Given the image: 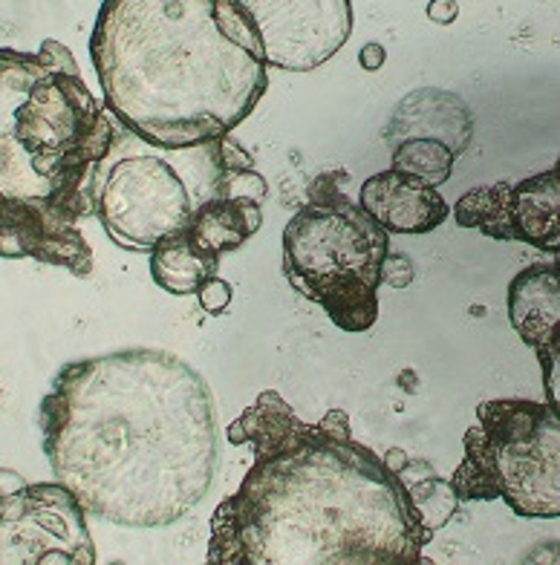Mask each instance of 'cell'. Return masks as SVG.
<instances>
[{
    "instance_id": "6da1fadb",
    "label": "cell",
    "mask_w": 560,
    "mask_h": 565,
    "mask_svg": "<svg viewBox=\"0 0 560 565\" xmlns=\"http://www.w3.org/2000/svg\"><path fill=\"white\" fill-rule=\"evenodd\" d=\"M252 447V468L211 513L214 565H425L408 484L352 439L344 409L300 422L263 390L229 427Z\"/></svg>"
},
{
    "instance_id": "7a4b0ae2",
    "label": "cell",
    "mask_w": 560,
    "mask_h": 565,
    "mask_svg": "<svg viewBox=\"0 0 560 565\" xmlns=\"http://www.w3.org/2000/svg\"><path fill=\"white\" fill-rule=\"evenodd\" d=\"M55 482L98 520L162 529L200 505L218 470V407L165 350L70 361L38 407Z\"/></svg>"
},
{
    "instance_id": "3957f363",
    "label": "cell",
    "mask_w": 560,
    "mask_h": 565,
    "mask_svg": "<svg viewBox=\"0 0 560 565\" xmlns=\"http://www.w3.org/2000/svg\"><path fill=\"white\" fill-rule=\"evenodd\" d=\"M91 58L113 119L165 150L232 136L270 89L261 38L234 0H105Z\"/></svg>"
},
{
    "instance_id": "277c9868",
    "label": "cell",
    "mask_w": 560,
    "mask_h": 565,
    "mask_svg": "<svg viewBox=\"0 0 560 565\" xmlns=\"http://www.w3.org/2000/svg\"><path fill=\"white\" fill-rule=\"evenodd\" d=\"M119 121L84 84L67 46H0V257L93 275L82 223Z\"/></svg>"
},
{
    "instance_id": "5b68a950",
    "label": "cell",
    "mask_w": 560,
    "mask_h": 565,
    "mask_svg": "<svg viewBox=\"0 0 560 565\" xmlns=\"http://www.w3.org/2000/svg\"><path fill=\"white\" fill-rule=\"evenodd\" d=\"M266 194V179L232 136L186 150L154 148L139 139V148H127L102 164L93 214L119 248L154 252L165 239L186 234L197 209L214 196H257L263 202Z\"/></svg>"
},
{
    "instance_id": "8992f818",
    "label": "cell",
    "mask_w": 560,
    "mask_h": 565,
    "mask_svg": "<svg viewBox=\"0 0 560 565\" xmlns=\"http://www.w3.org/2000/svg\"><path fill=\"white\" fill-rule=\"evenodd\" d=\"M344 171L309 185L307 202L284 228V277L300 298L321 306L344 332H367L379 320V289L390 234L344 194Z\"/></svg>"
},
{
    "instance_id": "52a82bcc",
    "label": "cell",
    "mask_w": 560,
    "mask_h": 565,
    "mask_svg": "<svg viewBox=\"0 0 560 565\" xmlns=\"http://www.w3.org/2000/svg\"><path fill=\"white\" fill-rule=\"evenodd\" d=\"M459 502L503 499L517 516H560V407L531 398H492L463 439L454 470Z\"/></svg>"
},
{
    "instance_id": "ba28073f",
    "label": "cell",
    "mask_w": 560,
    "mask_h": 565,
    "mask_svg": "<svg viewBox=\"0 0 560 565\" xmlns=\"http://www.w3.org/2000/svg\"><path fill=\"white\" fill-rule=\"evenodd\" d=\"M0 565H96L82 502L59 482L0 499Z\"/></svg>"
},
{
    "instance_id": "9c48e42d",
    "label": "cell",
    "mask_w": 560,
    "mask_h": 565,
    "mask_svg": "<svg viewBox=\"0 0 560 565\" xmlns=\"http://www.w3.org/2000/svg\"><path fill=\"white\" fill-rule=\"evenodd\" d=\"M261 38L263 58L286 73H313L352 35V0H234Z\"/></svg>"
},
{
    "instance_id": "30bf717a",
    "label": "cell",
    "mask_w": 560,
    "mask_h": 565,
    "mask_svg": "<svg viewBox=\"0 0 560 565\" xmlns=\"http://www.w3.org/2000/svg\"><path fill=\"white\" fill-rule=\"evenodd\" d=\"M459 228L560 254V159L520 182L471 188L454 205Z\"/></svg>"
},
{
    "instance_id": "8fae6325",
    "label": "cell",
    "mask_w": 560,
    "mask_h": 565,
    "mask_svg": "<svg viewBox=\"0 0 560 565\" xmlns=\"http://www.w3.org/2000/svg\"><path fill=\"white\" fill-rule=\"evenodd\" d=\"M359 205L388 234H431L451 214L440 188L397 168L367 179L361 185Z\"/></svg>"
},
{
    "instance_id": "7c38bea8",
    "label": "cell",
    "mask_w": 560,
    "mask_h": 565,
    "mask_svg": "<svg viewBox=\"0 0 560 565\" xmlns=\"http://www.w3.org/2000/svg\"><path fill=\"white\" fill-rule=\"evenodd\" d=\"M471 134H474V119L463 98L448 89L425 87L399 102L384 139L390 141V148L408 139H436L448 145L456 157H463L471 145Z\"/></svg>"
},
{
    "instance_id": "4fadbf2b",
    "label": "cell",
    "mask_w": 560,
    "mask_h": 565,
    "mask_svg": "<svg viewBox=\"0 0 560 565\" xmlns=\"http://www.w3.org/2000/svg\"><path fill=\"white\" fill-rule=\"evenodd\" d=\"M508 320L529 350L540 352L560 327V257L531 263L508 282Z\"/></svg>"
},
{
    "instance_id": "5bb4252c",
    "label": "cell",
    "mask_w": 560,
    "mask_h": 565,
    "mask_svg": "<svg viewBox=\"0 0 560 565\" xmlns=\"http://www.w3.org/2000/svg\"><path fill=\"white\" fill-rule=\"evenodd\" d=\"M263 202L257 196H214L188 225V237L214 252L218 257L234 252L261 231Z\"/></svg>"
},
{
    "instance_id": "9a60e30c",
    "label": "cell",
    "mask_w": 560,
    "mask_h": 565,
    "mask_svg": "<svg viewBox=\"0 0 560 565\" xmlns=\"http://www.w3.org/2000/svg\"><path fill=\"white\" fill-rule=\"evenodd\" d=\"M218 254L188 234L165 239L150 252V275L168 295H200L202 286L218 277Z\"/></svg>"
},
{
    "instance_id": "2e32d148",
    "label": "cell",
    "mask_w": 560,
    "mask_h": 565,
    "mask_svg": "<svg viewBox=\"0 0 560 565\" xmlns=\"http://www.w3.org/2000/svg\"><path fill=\"white\" fill-rule=\"evenodd\" d=\"M456 153L436 139H408L393 148V159L390 168L397 171L413 173V177L425 179L427 185L440 188L442 182H448L451 171H454Z\"/></svg>"
},
{
    "instance_id": "e0dca14e",
    "label": "cell",
    "mask_w": 560,
    "mask_h": 565,
    "mask_svg": "<svg viewBox=\"0 0 560 565\" xmlns=\"http://www.w3.org/2000/svg\"><path fill=\"white\" fill-rule=\"evenodd\" d=\"M408 493H411L413 511L419 516V525L431 540L440 529H445L451 520H454L456 508H459V497L454 491V482H445L440 477L419 479L416 484H408Z\"/></svg>"
},
{
    "instance_id": "ac0fdd59",
    "label": "cell",
    "mask_w": 560,
    "mask_h": 565,
    "mask_svg": "<svg viewBox=\"0 0 560 565\" xmlns=\"http://www.w3.org/2000/svg\"><path fill=\"white\" fill-rule=\"evenodd\" d=\"M540 370H543V390L546 402L560 407V327L554 329V335L546 341L543 350L538 352Z\"/></svg>"
},
{
    "instance_id": "d6986e66",
    "label": "cell",
    "mask_w": 560,
    "mask_h": 565,
    "mask_svg": "<svg viewBox=\"0 0 560 565\" xmlns=\"http://www.w3.org/2000/svg\"><path fill=\"white\" fill-rule=\"evenodd\" d=\"M200 306L209 315H223L229 306H232V286L220 277L209 280L200 289Z\"/></svg>"
},
{
    "instance_id": "ffe728a7",
    "label": "cell",
    "mask_w": 560,
    "mask_h": 565,
    "mask_svg": "<svg viewBox=\"0 0 560 565\" xmlns=\"http://www.w3.org/2000/svg\"><path fill=\"white\" fill-rule=\"evenodd\" d=\"M384 282L397 286V289H404L413 282V263L408 260V254H393L384 263Z\"/></svg>"
},
{
    "instance_id": "44dd1931",
    "label": "cell",
    "mask_w": 560,
    "mask_h": 565,
    "mask_svg": "<svg viewBox=\"0 0 560 565\" xmlns=\"http://www.w3.org/2000/svg\"><path fill=\"white\" fill-rule=\"evenodd\" d=\"M520 565H560V540H543L535 543L524 557Z\"/></svg>"
},
{
    "instance_id": "7402d4cb",
    "label": "cell",
    "mask_w": 560,
    "mask_h": 565,
    "mask_svg": "<svg viewBox=\"0 0 560 565\" xmlns=\"http://www.w3.org/2000/svg\"><path fill=\"white\" fill-rule=\"evenodd\" d=\"M456 15H459L456 0H431V3H427V18L434 23H442V26L454 23Z\"/></svg>"
},
{
    "instance_id": "603a6c76",
    "label": "cell",
    "mask_w": 560,
    "mask_h": 565,
    "mask_svg": "<svg viewBox=\"0 0 560 565\" xmlns=\"http://www.w3.org/2000/svg\"><path fill=\"white\" fill-rule=\"evenodd\" d=\"M384 61H388V53H384V46H381V44H364V46H361L359 64L364 70L376 73V70L384 67Z\"/></svg>"
},
{
    "instance_id": "cb8c5ba5",
    "label": "cell",
    "mask_w": 560,
    "mask_h": 565,
    "mask_svg": "<svg viewBox=\"0 0 560 565\" xmlns=\"http://www.w3.org/2000/svg\"><path fill=\"white\" fill-rule=\"evenodd\" d=\"M21 488H27L21 473H15V470H9V468H0V499L9 497V493L21 491Z\"/></svg>"
},
{
    "instance_id": "d4e9b609",
    "label": "cell",
    "mask_w": 560,
    "mask_h": 565,
    "mask_svg": "<svg viewBox=\"0 0 560 565\" xmlns=\"http://www.w3.org/2000/svg\"><path fill=\"white\" fill-rule=\"evenodd\" d=\"M384 465H388L393 473H402V470L408 468V456H404L402 450H390V454L384 456Z\"/></svg>"
},
{
    "instance_id": "484cf974",
    "label": "cell",
    "mask_w": 560,
    "mask_h": 565,
    "mask_svg": "<svg viewBox=\"0 0 560 565\" xmlns=\"http://www.w3.org/2000/svg\"><path fill=\"white\" fill-rule=\"evenodd\" d=\"M205 565H214V563H205Z\"/></svg>"
}]
</instances>
